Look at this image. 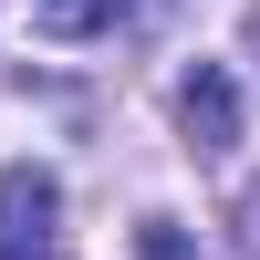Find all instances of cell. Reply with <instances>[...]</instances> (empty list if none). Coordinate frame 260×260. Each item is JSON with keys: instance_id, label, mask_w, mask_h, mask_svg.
<instances>
[{"instance_id": "4", "label": "cell", "mask_w": 260, "mask_h": 260, "mask_svg": "<svg viewBox=\"0 0 260 260\" xmlns=\"http://www.w3.org/2000/svg\"><path fill=\"white\" fill-rule=\"evenodd\" d=\"M136 260H208V250L187 240L177 219H136Z\"/></svg>"}, {"instance_id": "5", "label": "cell", "mask_w": 260, "mask_h": 260, "mask_svg": "<svg viewBox=\"0 0 260 260\" xmlns=\"http://www.w3.org/2000/svg\"><path fill=\"white\" fill-rule=\"evenodd\" d=\"M240 250L260 260V187H250V198H240Z\"/></svg>"}, {"instance_id": "1", "label": "cell", "mask_w": 260, "mask_h": 260, "mask_svg": "<svg viewBox=\"0 0 260 260\" xmlns=\"http://www.w3.org/2000/svg\"><path fill=\"white\" fill-rule=\"evenodd\" d=\"M0 260H62V177L52 167H0Z\"/></svg>"}, {"instance_id": "3", "label": "cell", "mask_w": 260, "mask_h": 260, "mask_svg": "<svg viewBox=\"0 0 260 260\" xmlns=\"http://www.w3.org/2000/svg\"><path fill=\"white\" fill-rule=\"evenodd\" d=\"M136 21V0H31V31L42 42H104Z\"/></svg>"}, {"instance_id": "2", "label": "cell", "mask_w": 260, "mask_h": 260, "mask_svg": "<svg viewBox=\"0 0 260 260\" xmlns=\"http://www.w3.org/2000/svg\"><path fill=\"white\" fill-rule=\"evenodd\" d=\"M177 125L198 156H229L240 146V83H229V62H198V73L177 83Z\"/></svg>"}]
</instances>
